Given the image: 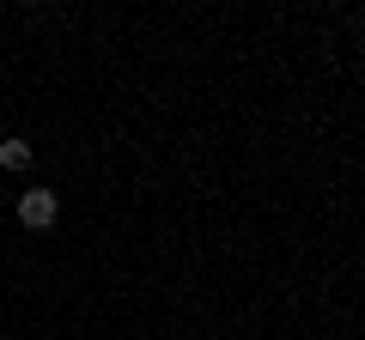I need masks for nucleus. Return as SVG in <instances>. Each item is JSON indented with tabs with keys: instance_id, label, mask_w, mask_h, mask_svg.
<instances>
[{
	"instance_id": "2",
	"label": "nucleus",
	"mask_w": 365,
	"mask_h": 340,
	"mask_svg": "<svg viewBox=\"0 0 365 340\" xmlns=\"http://www.w3.org/2000/svg\"><path fill=\"white\" fill-rule=\"evenodd\" d=\"M0 164H6V170H31V140H19V134H13V140H0Z\"/></svg>"
},
{
	"instance_id": "1",
	"label": "nucleus",
	"mask_w": 365,
	"mask_h": 340,
	"mask_svg": "<svg viewBox=\"0 0 365 340\" xmlns=\"http://www.w3.org/2000/svg\"><path fill=\"white\" fill-rule=\"evenodd\" d=\"M55 213H61L55 188H25V195H19V225H25V231H49Z\"/></svg>"
}]
</instances>
